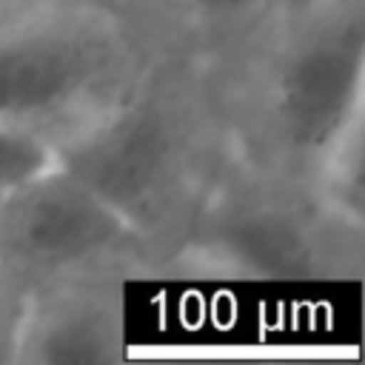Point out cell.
<instances>
[{"instance_id": "ba28073f", "label": "cell", "mask_w": 365, "mask_h": 365, "mask_svg": "<svg viewBox=\"0 0 365 365\" xmlns=\"http://www.w3.org/2000/svg\"><path fill=\"white\" fill-rule=\"evenodd\" d=\"M57 165V148L48 137L0 120V191H11Z\"/></svg>"}, {"instance_id": "7a4b0ae2", "label": "cell", "mask_w": 365, "mask_h": 365, "mask_svg": "<svg viewBox=\"0 0 365 365\" xmlns=\"http://www.w3.org/2000/svg\"><path fill=\"white\" fill-rule=\"evenodd\" d=\"M214 71L234 157L311 191L328 157L365 128V0L277 6Z\"/></svg>"}, {"instance_id": "5b68a950", "label": "cell", "mask_w": 365, "mask_h": 365, "mask_svg": "<svg viewBox=\"0 0 365 365\" xmlns=\"http://www.w3.org/2000/svg\"><path fill=\"white\" fill-rule=\"evenodd\" d=\"M157 265L140 234L63 165L3 194L0 271L23 291L57 279Z\"/></svg>"}, {"instance_id": "30bf717a", "label": "cell", "mask_w": 365, "mask_h": 365, "mask_svg": "<svg viewBox=\"0 0 365 365\" xmlns=\"http://www.w3.org/2000/svg\"><path fill=\"white\" fill-rule=\"evenodd\" d=\"M60 3H86V6H106V9H120V0H60Z\"/></svg>"}, {"instance_id": "8fae6325", "label": "cell", "mask_w": 365, "mask_h": 365, "mask_svg": "<svg viewBox=\"0 0 365 365\" xmlns=\"http://www.w3.org/2000/svg\"><path fill=\"white\" fill-rule=\"evenodd\" d=\"M297 3H305V0H279V6H297Z\"/></svg>"}, {"instance_id": "277c9868", "label": "cell", "mask_w": 365, "mask_h": 365, "mask_svg": "<svg viewBox=\"0 0 365 365\" xmlns=\"http://www.w3.org/2000/svg\"><path fill=\"white\" fill-rule=\"evenodd\" d=\"M362 231L331 214L311 191L231 157L174 259L262 282L359 277Z\"/></svg>"}, {"instance_id": "7c38bea8", "label": "cell", "mask_w": 365, "mask_h": 365, "mask_svg": "<svg viewBox=\"0 0 365 365\" xmlns=\"http://www.w3.org/2000/svg\"><path fill=\"white\" fill-rule=\"evenodd\" d=\"M0 205H3V191H0Z\"/></svg>"}, {"instance_id": "8992f818", "label": "cell", "mask_w": 365, "mask_h": 365, "mask_svg": "<svg viewBox=\"0 0 365 365\" xmlns=\"http://www.w3.org/2000/svg\"><path fill=\"white\" fill-rule=\"evenodd\" d=\"M125 274L100 271L26 294L14 365H111L125 351Z\"/></svg>"}, {"instance_id": "9c48e42d", "label": "cell", "mask_w": 365, "mask_h": 365, "mask_svg": "<svg viewBox=\"0 0 365 365\" xmlns=\"http://www.w3.org/2000/svg\"><path fill=\"white\" fill-rule=\"evenodd\" d=\"M26 294L0 271V365H14Z\"/></svg>"}, {"instance_id": "6da1fadb", "label": "cell", "mask_w": 365, "mask_h": 365, "mask_svg": "<svg viewBox=\"0 0 365 365\" xmlns=\"http://www.w3.org/2000/svg\"><path fill=\"white\" fill-rule=\"evenodd\" d=\"M54 148L57 165L103 197L157 265L174 262L234 157L217 71L182 54H157L111 111Z\"/></svg>"}, {"instance_id": "3957f363", "label": "cell", "mask_w": 365, "mask_h": 365, "mask_svg": "<svg viewBox=\"0 0 365 365\" xmlns=\"http://www.w3.org/2000/svg\"><path fill=\"white\" fill-rule=\"evenodd\" d=\"M157 54L117 9L0 0V120L57 145L111 111Z\"/></svg>"}, {"instance_id": "52a82bcc", "label": "cell", "mask_w": 365, "mask_h": 365, "mask_svg": "<svg viewBox=\"0 0 365 365\" xmlns=\"http://www.w3.org/2000/svg\"><path fill=\"white\" fill-rule=\"evenodd\" d=\"M279 0H120L123 14L160 54L222 66L274 17Z\"/></svg>"}]
</instances>
